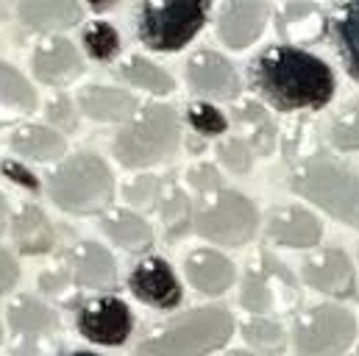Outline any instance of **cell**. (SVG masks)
<instances>
[{
	"instance_id": "10",
	"label": "cell",
	"mask_w": 359,
	"mask_h": 356,
	"mask_svg": "<svg viewBox=\"0 0 359 356\" xmlns=\"http://www.w3.org/2000/svg\"><path fill=\"white\" fill-rule=\"evenodd\" d=\"M8 326L20 337V345H17L14 356L56 354V348H59V340H56L59 315L48 303H42L31 295H20L8 306Z\"/></svg>"
},
{
	"instance_id": "14",
	"label": "cell",
	"mask_w": 359,
	"mask_h": 356,
	"mask_svg": "<svg viewBox=\"0 0 359 356\" xmlns=\"http://www.w3.org/2000/svg\"><path fill=\"white\" fill-rule=\"evenodd\" d=\"M128 287L142 303L154 309H176L184 295L173 267L162 256H145L142 262H137L128 275Z\"/></svg>"
},
{
	"instance_id": "25",
	"label": "cell",
	"mask_w": 359,
	"mask_h": 356,
	"mask_svg": "<svg viewBox=\"0 0 359 356\" xmlns=\"http://www.w3.org/2000/svg\"><path fill=\"white\" fill-rule=\"evenodd\" d=\"M36 109V92L14 67L0 62V125Z\"/></svg>"
},
{
	"instance_id": "16",
	"label": "cell",
	"mask_w": 359,
	"mask_h": 356,
	"mask_svg": "<svg viewBox=\"0 0 359 356\" xmlns=\"http://www.w3.org/2000/svg\"><path fill=\"white\" fill-rule=\"evenodd\" d=\"M323 237L320 220L304 206H278L268 217V240L281 248H315Z\"/></svg>"
},
{
	"instance_id": "1",
	"label": "cell",
	"mask_w": 359,
	"mask_h": 356,
	"mask_svg": "<svg viewBox=\"0 0 359 356\" xmlns=\"http://www.w3.org/2000/svg\"><path fill=\"white\" fill-rule=\"evenodd\" d=\"M254 87L276 111H318L334 97L337 78L315 53L273 45L254 62Z\"/></svg>"
},
{
	"instance_id": "43",
	"label": "cell",
	"mask_w": 359,
	"mask_h": 356,
	"mask_svg": "<svg viewBox=\"0 0 359 356\" xmlns=\"http://www.w3.org/2000/svg\"><path fill=\"white\" fill-rule=\"evenodd\" d=\"M226 356H257V354H251V351H229Z\"/></svg>"
},
{
	"instance_id": "8",
	"label": "cell",
	"mask_w": 359,
	"mask_h": 356,
	"mask_svg": "<svg viewBox=\"0 0 359 356\" xmlns=\"http://www.w3.org/2000/svg\"><path fill=\"white\" fill-rule=\"evenodd\" d=\"M357 340V317L337 303H318L295 317L298 356H343Z\"/></svg>"
},
{
	"instance_id": "18",
	"label": "cell",
	"mask_w": 359,
	"mask_h": 356,
	"mask_svg": "<svg viewBox=\"0 0 359 356\" xmlns=\"http://www.w3.org/2000/svg\"><path fill=\"white\" fill-rule=\"evenodd\" d=\"M31 64H34V76L42 84H53V87H65L84 73L76 45L62 36H50L45 42H39Z\"/></svg>"
},
{
	"instance_id": "39",
	"label": "cell",
	"mask_w": 359,
	"mask_h": 356,
	"mask_svg": "<svg viewBox=\"0 0 359 356\" xmlns=\"http://www.w3.org/2000/svg\"><path fill=\"white\" fill-rule=\"evenodd\" d=\"M17 278H20V267L14 262V256L0 248V295H6L8 289H14Z\"/></svg>"
},
{
	"instance_id": "5",
	"label": "cell",
	"mask_w": 359,
	"mask_h": 356,
	"mask_svg": "<svg viewBox=\"0 0 359 356\" xmlns=\"http://www.w3.org/2000/svg\"><path fill=\"white\" fill-rule=\"evenodd\" d=\"M212 0H142L137 34L159 53H176L195 39L209 17Z\"/></svg>"
},
{
	"instance_id": "38",
	"label": "cell",
	"mask_w": 359,
	"mask_h": 356,
	"mask_svg": "<svg viewBox=\"0 0 359 356\" xmlns=\"http://www.w3.org/2000/svg\"><path fill=\"white\" fill-rule=\"evenodd\" d=\"M48 120L53 123V128L73 131V128L79 125V114H76V106L70 103V97L56 95V97L48 103Z\"/></svg>"
},
{
	"instance_id": "3",
	"label": "cell",
	"mask_w": 359,
	"mask_h": 356,
	"mask_svg": "<svg viewBox=\"0 0 359 356\" xmlns=\"http://www.w3.org/2000/svg\"><path fill=\"white\" fill-rule=\"evenodd\" d=\"M290 186L295 195L359 231V173L348 165L329 156H312L292 170Z\"/></svg>"
},
{
	"instance_id": "15",
	"label": "cell",
	"mask_w": 359,
	"mask_h": 356,
	"mask_svg": "<svg viewBox=\"0 0 359 356\" xmlns=\"http://www.w3.org/2000/svg\"><path fill=\"white\" fill-rule=\"evenodd\" d=\"M187 81L203 97L212 100H234L240 95V76L229 59L215 50H198L187 64Z\"/></svg>"
},
{
	"instance_id": "20",
	"label": "cell",
	"mask_w": 359,
	"mask_h": 356,
	"mask_svg": "<svg viewBox=\"0 0 359 356\" xmlns=\"http://www.w3.org/2000/svg\"><path fill=\"white\" fill-rule=\"evenodd\" d=\"M329 28V20L318 3L309 0H292L284 6L278 17V31L281 36L295 48V45H309L318 42Z\"/></svg>"
},
{
	"instance_id": "35",
	"label": "cell",
	"mask_w": 359,
	"mask_h": 356,
	"mask_svg": "<svg viewBox=\"0 0 359 356\" xmlns=\"http://www.w3.org/2000/svg\"><path fill=\"white\" fill-rule=\"evenodd\" d=\"M187 120H189L192 131L201 137H217V134H226V128H229L226 114L209 103H192L187 111Z\"/></svg>"
},
{
	"instance_id": "42",
	"label": "cell",
	"mask_w": 359,
	"mask_h": 356,
	"mask_svg": "<svg viewBox=\"0 0 359 356\" xmlns=\"http://www.w3.org/2000/svg\"><path fill=\"white\" fill-rule=\"evenodd\" d=\"M90 6L95 8V11H106V8L114 6V0H90Z\"/></svg>"
},
{
	"instance_id": "23",
	"label": "cell",
	"mask_w": 359,
	"mask_h": 356,
	"mask_svg": "<svg viewBox=\"0 0 359 356\" xmlns=\"http://www.w3.org/2000/svg\"><path fill=\"white\" fill-rule=\"evenodd\" d=\"M81 111L100 120V123H120V120H131L137 114V97L126 89L114 87H90L81 92L79 97Z\"/></svg>"
},
{
	"instance_id": "19",
	"label": "cell",
	"mask_w": 359,
	"mask_h": 356,
	"mask_svg": "<svg viewBox=\"0 0 359 356\" xmlns=\"http://www.w3.org/2000/svg\"><path fill=\"white\" fill-rule=\"evenodd\" d=\"M184 273L189 284L203 295H223L234 284V275H237L231 259H226L220 251H212V248L192 251L184 262Z\"/></svg>"
},
{
	"instance_id": "37",
	"label": "cell",
	"mask_w": 359,
	"mask_h": 356,
	"mask_svg": "<svg viewBox=\"0 0 359 356\" xmlns=\"http://www.w3.org/2000/svg\"><path fill=\"white\" fill-rule=\"evenodd\" d=\"M187 181H189V186H192L195 192H201V195H215V192L223 189V178L217 173V167L209 165V162H201V165L189 167Z\"/></svg>"
},
{
	"instance_id": "4",
	"label": "cell",
	"mask_w": 359,
	"mask_h": 356,
	"mask_svg": "<svg viewBox=\"0 0 359 356\" xmlns=\"http://www.w3.org/2000/svg\"><path fill=\"white\" fill-rule=\"evenodd\" d=\"M179 139L181 125L176 109L165 103H148L128 120L126 128H120V134L111 142V151L123 167L140 170L173 156Z\"/></svg>"
},
{
	"instance_id": "21",
	"label": "cell",
	"mask_w": 359,
	"mask_h": 356,
	"mask_svg": "<svg viewBox=\"0 0 359 356\" xmlns=\"http://www.w3.org/2000/svg\"><path fill=\"white\" fill-rule=\"evenodd\" d=\"M11 237H14V245L28 254V256H39V254H48L53 251L56 245V234H53V226L50 220L45 217V212L34 203H25L14 220H11Z\"/></svg>"
},
{
	"instance_id": "36",
	"label": "cell",
	"mask_w": 359,
	"mask_h": 356,
	"mask_svg": "<svg viewBox=\"0 0 359 356\" xmlns=\"http://www.w3.org/2000/svg\"><path fill=\"white\" fill-rule=\"evenodd\" d=\"M162 186H165V184L156 176H140L126 184L123 195H126V200H128L131 206H137V209H151V206H156V200L162 198Z\"/></svg>"
},
{
	"instance_id": "17",
	"label": "cell",
	"mask_w": 359,
	"mask_h": 356,
	"mask_svg": "<svg viewBox=\"0 0 359 356\" xmlns=\"http://www.w3.org/2000/svg\"><path fill=\"white\" fill-rule=\"evenodd\" d=\"M67 275L76 287L87 289H111L117 284L114 256L97 242H79L67 251Z\"/></svg>"
},
{
	"instance_id": "47",
	"label": "cell",
	"mask_w": 359,
	"mask_h": 356,
	"mask_svg": "<svg viewBox=\"0 0 359 356\" xmlns=\"http://www.w3.org/2000/svg\"><path fill=\"white\" fill-rule=\"evenodd\" d=\"M3 14H6V11H3V6H0V17H3Z\"/></svg>"
},
{
	"instance_id": "11",
	"label": "cell",
	"mask_w": 359,
	"mask_h": 356,
	"mask_svg": "<svg viewBox=\"0 0 359 356\" xmlns=\"http://www.w3.org/2000/svg\"><path fill=\"white\" fill-rule=\"evenodd\" d=\"M79 331L95 345H123L131 337L134 329V315L128 303L117 295H97L90 298L79 309Z\"/></svg>"
},
{
	"instance_id": "45",
	"label": "cell",
	"mask_w": 359,
	"mask_h": 356,
	"mask_svg": "<svg viewBox=\"0 0 359 356\" xmlns=\"http://www.w3.org/2000/svg\"><path fill=\"white\" fill-rule=\"evenodd\" d=\"M351 356H359V345L354 348V351H351Z\"/></svg>"
},
{
	"instance_id": "29",
	"label": "cell",
	"mask_w": 359,
	"mask_h": 356,
	"mask_svg": "<svg viewBox=\"0 0 359 356\" xmlns=\"http://www.w3.org/2000/svg\"><path fill=\"white\" fill-rule=\"evenodd\" d=\"M159 214H162V223H165L168 240H179V237H184V234L189 231V226H195L189 198H187V192L181 189L176 181H170V184H165V186H162Z\"/></svg>"
},
{
	"instance_id": "46",
	"label": "cell",
	"mask_w": 359,
	"mask_h": 356,
	"mask_svg": "<svg viewBox=\"0 0 359 356\" xmlns=\"http://www.w3.org/2000/svg\"><path fill=\"white\" fill-rule=\"evenodd\" d=\"M0 343H3V326H0Z\"/></svg>"
},
{
	"instance_id": "7",
	"label": "cell",
	"mask_w": 359,
	"mask_h": 356,
	"mask_svg": "<svg viewBox=\"0 0 359 356\" xmlns=\"http://www.w3.org/2000/svg\"><path fill=\"white\" fill-rule=\"evenodd\" d=\"M259 228V212L243 192L220 189L195 214V231L217 245L240 248L254 240Z\"/></svg>"
},
{
	"instance_id": "24",
	"label": "cell",
	"mask_w": 359,
	"mask_h": 356,
	"mask_svg": "<svg viewBox=\"0 0 359 356\" xmlns=\"http://www.w3.org/2000/svg\"><path fill=\"white\" fill-rule=\"evenodd\" d=\"M100 226L111 237V242H117L120 248H126L131 254H145L154 245V228L134 212L111 209L103 214Z\"/></svg>"
},
{
	"instance_id": "32",
	"label": "cell",
	"mask_w": 359,
	"mask_h": 356,
	"mask_svg": "<svg viewBox=\"0 0 359 356\" xmlns=\"http://www.w3.org/2000/svg\"><path fill=\"white\" fill-rule=\"evenodd\" d=\"M332 145L337 151H359V100L348 103L332 123Z\"/></svg>"
},
{
	"instance_id": "26",
	"label": "cell",
	"mask_w": 359,
	"mask_h": 356,
	"mask_svg": "<svg viewBox=\"0 0 359 356\" xmlns=\"http://www.w3.org/2000/svg\"><path fill=\"white\" fill-rule=\"evenodd\" d=\"M11 148L14 153L34 159V162H50L59 159L65 153V137L56 134V128H45V125H22L14 131L11 137Z\"/></svg>"
},
{
	"instance_id": "2",
	"label": "cell",
	"mask_w": 359,
	"mask_h": 356,
	"mask_svg": "<svg viewBox=\"0 0 359 356\" xmlns=\"http://www.w3.org/2000/svg\"><path fill=\"white\" fill-rule=\"evenodd\" d=\"M234 334V317L223 306H201L184 312L165 329L148 334L137 356H209Z\"/></svg>"
},
{
	"instance_id": "44",
	"label": "cell",
	"mask_w": 359,
	"mask_h": 356,
	"mask_svg": "<svg viewBox=\"0 0 359 356\" xmlns=\"http://www.w3.org/2000/svg\"><path fill=\"white\" fill-rule=\"evenodd\" d=\"M67 356H97V354H92V351H76V354H67Z\"/></svg>"
},
{
	"instance_id": "22",
	"label": "cell",
	"mask_w": 359,
	"mask_h": 356,
	"mask_svg": "<svg viewBox=\"0 0 359 356\" xmlns=\"http://www.w3.org/2000/svg\"><path fill=\"white\" fill-rule=\"evenodd\" d=\"M17 14L31 31H65L81 20L76 0H20Z\"/></svg>"
},
{
	"instance_id": "31",
	"label": "cell",
	"mask_w": 359,
	"mask_h": 356,
	"mask_svg": "<svg viewBox=\"0 0 359 356\" xmlns=\"http://www.w3.org/2000/svg\"><path fill=\"white\" fill-rule=\"evenodd\" d=\"M243 337L248 345H254L262 354L278 356L287 351V331L281 323H276L270 317H251L243 326Z\"/></svg>"
},
{
	"instance_id": "9",
	"label": "cell",
	"mask_w": 359,
	"mask_h": 356,
	"mask_svg": "<svg viewBox=\"0 0 359 356\" xmlns=\"http://www.w3.org/2000/svg\"><path fill=\"white\" fill-rule=\"evenodd\" d=\"M301 301V289L295 275L281 265L276 256L259 254V262L248 267L240 289V303L251 315L287 312Z\"/></svg>"
},
{
	"instance_id": "34",
	"label": "cell",
	"mask_w": 359,
	"mask_h": 356,
	"mask_svg": "<svg viewBox=\"0 0 359 356\" xmlns=\"http://www.w3.org/2000/svg\"><path fill=\"white\" fill-rule=\"evenodd\" d=\"M217 156H220V162H223L231 173L245 176V173L251 170L257 153H254V148H251L248 139H243V137H229V139H223V142L217 145Z\"/></svg>"
},
{
	"instance_id": "33",
	"label": "cell",
	"mask_w": 359,
	"mask_h": 356,
	"mask_svg": "<svg viewBox=\"0 0 359 356\" xmlns=\"http://www.w3.org/2000/svg\"><path fill=\"white\" fill-rule=\"evenodd\" d=\"M84 45L87 53L97 62H109L117 50H120V36L114 31V25L109 22H92L90 28L84 31Z\"/></svg>"
},
{
	"instance_id": "27",
	"label": "cell",
	"mask_w": 359,
	"mask_h": 356,
	"mask_svg": "<svg viewBox=\"0 0 359 356\" xmlns=\"http://www.w3.org/2000/svg\"><path fill=\"white\" fill-rule=\"evenodd\" d=\"M332 31L348 76L359 84V0H348L340 6L332 20Z\"/></svg>"
},
{
	"instance_id": "6",
	"label": "cell",
	"mask_w": 359,
	"mask_h": 356,
	"mask_svg": "<svg viewBox=\"0 0 359 356\" xmlns=\"http://www.w3.org/2000/svg\"><path fill=\"white\" fill-rule=\"evenodd\" d=\"M48 189L59 209L70 214H95L109 206L114 181L103 159L95 153H79L50 173Z\"/></svg>"
},
{
	"instance_id": "13",
	"label": "cell",
	"mask_w": 359,
	"mask_h": 356,
	"mask_svg": "<svg viewBox=\"0 0 359 356\" xmlns=\"http://www.w3.org/2000/svg\"><path fill=\"white\" fill-rule=\"evenodd\" d=\"M268 17V0H226L217 17V36L231 50H243L262 36Z\"/></svg>"
},
{
	"instance_id": "41",
	"label": "cell",
	"mask_w": 359,
	"mask_h": 356,
	"mask_svg": "<svg viewBox=\"0 0 359 356\" xmlns=\"http://www.w3.org/2000/svg\"><path fill=\"white\" fill-rule=\"evenodd\" d=\"M6 220H8V206H6V198L0 192V234L6 231Z\"/></svg>"
},
{
	"instance_id": "12",
	"label": "cell",
	"mask_w": 359,
	"mask_h": 356,
	"mask_svg": "<svg viewBox=\"0 0 359 356\" xmlns=\"http://www.w3.org/2000/svg\"><path fill=\"white\" fill-rule=\"evenodd\" d=\"M301 275L312 289L329 298L346 301L357 295V270L343 248H323L312 254L301 267Z\"/></svg>"
},
{
	"instance_id": "30",
	"label": "cell",
	"mask_w": 359,
	"mask_h": 356,
	"mask_svg": "<svg viewBox=\"0 0 359 356\" xmlns=\"http://www.w3.org/2000/svg\"><path fill=\"white\" fill-rule=\"evenodd\" d=\"M117 73H120L128 84H134V87H140V89H148V92H154V95H168V92L176 89L173 78H170L162 67H156L154 62H148V59H142V56H131Z\"/></svg>"
},
{
	"instance_id": "28",
	"label": "cell",
	"mask_w": 359,
	"mask_h": 356,
	"mask_svg": "<svg viewBox=\"0 0 359 356\" xmlns=\"http://www.w3.org/2000/svg\"><path fill=\"white\" fill-rule=\"evenodd\" d=\"M237 123L245 125L251 131V148L257 156H270L276 151V139H278V131H276V123L270 120L268 109L259 106L257 100H245L237 111H234Z\"/></svg>"
},
{
	"instance_id": "40",
	"label": "cell",
	"mask_w": 359,
	"mask_h": 356,
	"mask_svg": "<svg viewBox=\"0 0 359 356\" xmlns=\"http://www.w3.org/2000/svg\"><path fill=\"white\" fill-rule=\"evenodd\" d=\"M3 173L11 178V181H17L20 186H25V189H39L36 176L28 167H22L20 162H3Z\"/></svg>"
}]
</instances>
